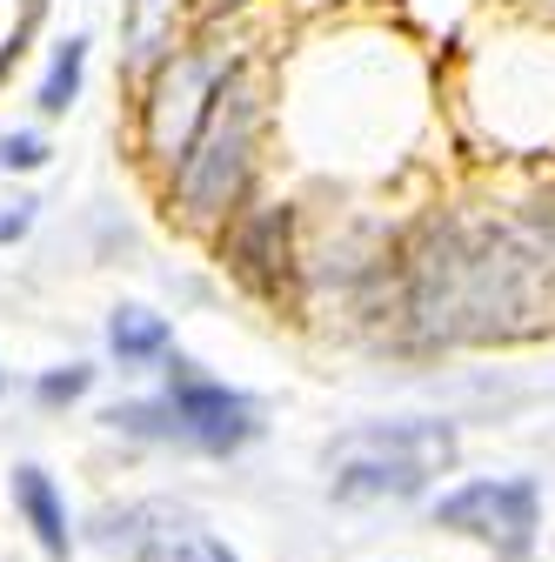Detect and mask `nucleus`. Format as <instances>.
Masks as SVG:
<instances>
[{"instance_id": "18", "label": "nucleus", "mask_w": 555, "mask_h": 562, "mask_svg": "<svg viewBox=\"0 0 555 562\" xmlns=\"http://www.w3.org/2000/svg\"><path fill=\"white\" fill-rule=\"evenodd\" d=\"M8 389H14V375H8V369H0V402H8Z\"/></svg>"}, {"instance_id": "1", "label": "nucleus", "mask_w": 555, "mask_h": 562, "mask_svg": "<svg viewBox=\"0 0 555 562\" xmlns=\"http://www.w3.org/2000/svg\"><path fill=\"white\" fill-rule=\"evenodd\" d=\"M274 148H282V54L274 47H248L228 81L207 108L194 148L181 155V168L155 188V207L161 222L207 248L254 194H268V168H274Z\"/></svg>"}, {"instance_id": "4", "label": "nucleus", "mask_w": 555, "mask_h": 562, "mask_svg": "<svg viewBox=\"0 0 555 562\" xmlns=\"http://www.w3.org/2000/svg\"><path fill=\"white\" fill-rule=\"evenodd\" d=\"M248 47H254V41H248V21H201L194 41H188L174 60H161L155 75L121 101L127 161H134V175H141L148 188H161V181L181 168V155L194 148L207 108H215V94H222V81H228V67H235Z\"/></svg>"}, {"instance_id": "11", "label": "nucleus", "mask_w": 555, "mask_h": 562, "mask_svg": "<svg viewBox=\"0 0 555 562\" xmlns=\"http://www.w3.org/2000/svg\"><path fill=\"white\" fill-rule=\"evenodd\" d=\"M174 348H181L174 315H161L155 302H114L101 315V362L121 375H161Z\"/></svg>"}, {"instance_id": "2", "label": "nucleus", "mask_w": 555, "mask_h": 562, "mask_svg": "<svg viewBox=\"0 0 555 562\" xmlns=\"http://www.w3.org/2000/svg\"><path fill=\"white\" fill-rule=\"evenodd\" d=\"M449 114L482 168L555 161V21L482 34L449 81Z\"/></svg>"}, {"instance_id": "9", "label": "nucleus", "mask_w": 555, "mask_h": 562, "mask_svg": "<svg viewBox=\"0 0 555 562\" xmlns=\"http://www.w3.org/2000/svg\"><path fill=\"white\" fill-rule=\"evenodd\" d=\"M201 27V0H121V14H114V88L121 101L141 88L161 60H174Z\"/></svg>"}, {"instance_id": "14", "label": "nucleus", "mask_w": 555, "mask_h": 562, "mask_svg": "<svg viewBox=\"0 0 555 562\" xmlns=\"http://www.w3.org/2000/svg\"><path fill=\"white\" fill-rule=\"evenodd\" d=\"M101 362L94 356H67V362H47V369H34L27 375V402L41 408V415H75L81 402H94V389H101Z\"/></svg>"}, {"instance_id": "10", "label": "nucleus", "mask_w": 555, "mask_h": 562, "mask_svg": "<svg viewBox=\"0 0 555 562\" xmlns=\"http://www.w3.org/2000/svg\"><path fill=\"white\" fill-rule=\"evenodd\" d=\"M8 503H14V522L27 529V542L41 549V562H75L81 555V516L67 503V482L47 462L21 456L8 469Z\"/></svg>"}, {"instance_id": "3", "label": "nucleus", "mask_w": 555, "mask_h": 562, "mask_svg": "<svg viewBox=\"0 0 555 562\" xmlns=\"http://www.w3.org/2000/svg\"><path fill=\"white\" fill-rule=\"evenodd\" d=\"M321 496L335 509H429L435 488L462 475V422L422 415H362L315 449Z\"/></svg>"}, {"instance_id": "13", "label": "nucleus", "mask_w": 555, "mask_h": 562, "mask_svg": "<svg viewBox=\"0 0 555 562\" xmlns=\"http://www.w3.org/2000/svg\"><path fill=\"white\" fill-rule=\"evenodd\" d=\"M88 75H94V41L75 27L67 41L47 47V67L34 75V121H41V127L67 121V114L81 108V94H88Z\"/></svg>"}, {"instance_id": "7", "label": "nucleus", "mask_w": 555, "mask_h": 562, "mask_svg": "<svg viewBox=\"0 0 555 562\" xmlns=\"http://www.w3.org/2000/svg\"><path fill=\"white\" fill-rule=\"evenodd\" d=\"M81 549L114 562H248L215 522L181 496H121L81 516Z\"/></svg>"}, {"instance_id": "8", "label": "nucleus", "mask_w": 555, "mask_h": 562, "mask_svg": "<svg viewBox=\"0 0 555 562\" xmlns=\"http://www.w3.org/2000/svg\"><path fill=\"white\" fill-rule=\"evenodd\" d=\"M174 408V436H181V456L194 462H241L261 436H268V402L215 369H201L188 348L161 362V382H155Z\"/></svg>"}, {"instance_id": "12", "label": "nucleus", "mask_w": 555, "mask_h": 562, "mask_svg": "<svg viewBox=\"0 0 555 562\" xmlns=\"http://www.w3.org/2000/svg\"><path fill=\"white\" fill-rule=\"evenodd\" d=\"M101 436L107 442H121V449H141V456H181V436H174V408H168V395L161 389H141V395H114V402H101Z\"/></svg>"}, {"instance_id": "16", "label": "nucleus", "mask_w": 555, "mask_h": 562, "mask_svg": "<svg viewBox=\"0 0 555 562\" xmlns=\"http://www.w3.org/2000/svg\"><path fill=\"white\" fill-rule=\"evenodd\" d=\"M41 194L27 181H0V248H21L34 228H41Z\"/></svg>"}, {"instance_id": "5", "label": "nucleus", "mask_w": 555, "mask_h": 562, "mask_svg": "<svg viewBox=\"0 0 555 562\" xmlns=\"http://www.w3.org/2000/svg\"><path fill=\"white\" fill-rule=\"evenodd\" d=\"M308 228H315V207L302 194L268 188L215 241H207V261L222 268V281L241 302L295 322L302 315V289H308Z\"/></svg>"}, {"instance_id": "6", "label": "nucleus", "mask_w": 555, "mask_h": 562, "mask_svg": "<svg viewBox=\"0 0 555 562\" xmlns=\"http://www.w3.org/2000/svg\"><path fill=\"white\" fill-rule=\"evenodd\" d=\"M422 522L442 529V536H455V542H475L489 562H535L542 522H548V488L529 469L455 475L449 488H435V496H429Z\"/></svg>"}, {"instance_id": "17", "label": "nucleus", "mask_w": 555, "mask_h": 562, "mask_svg": "<svg viewBox=\"0 0 555 562\" xmlns=\"http://www.w3.org/2000/svg\"><path fill=\"white\" fill-rule=\"evenodd\" d=\"M268 0H201V21H254Z\"/></svg>"}, {"instance_id": "15", "label": "nucleus", "mask_w": 555, "mask_h": 562, "mask_svg": "<svg viewBox=\"0 0 555 562\" xmlns=\"http://www.w3.org/2000/svg\"><path fill=\"white\" fill-rule=\"evenodd\" d=\"M54 168V134L41 121H21V127H0V181H34Z\"/></svg>"}]
</instances>
